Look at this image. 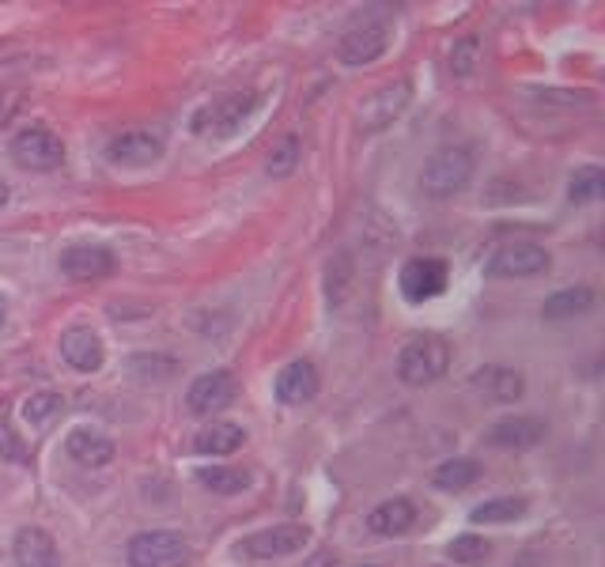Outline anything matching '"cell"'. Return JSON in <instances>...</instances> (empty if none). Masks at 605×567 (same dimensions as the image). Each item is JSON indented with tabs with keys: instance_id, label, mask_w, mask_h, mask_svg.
<instances>
[{
	"instance_id": "obj_1",
	"label": "cell",
	"mask_w": 605,
	"mask_h": 567,
	"mask_svg": "<svg viewBox=\"0 0 605 567\" xmlns=\"http://www.w3.org/2000/svg\"><path fill=\"white\" fill-rule=\"evenodd\" d=\"M473 152L469 148H458V144H450V148H439V152L424 163V171H420V189L435 197V201H447L454 193H462L469 186V178H473Z\"/></svg>"
},
{
	"instance_id": "obj_2",
	"label": "cell",
	"mask_w": 605,
	"mask_h": 567,
	"mask_svg": "<svg viewBox=\"0 0 605 567\" xmlns=\"http://www.w3.org/2000/svg\"><path fill=\"white\" fill-rule=\"evenodd\" d=\"M447 367H450V348L435 333L413 337L398 356V378L405 386H432V382H439V378L447 375Z\"/></svg>"
},
{
	"instance_id": "obj_3",
	"label": "cell",
	"mask_w": 605,
	"mask_h": 567,
	"mask_svg": "<svg viewBox=\"0 0 605 567\" xmlns=\"http://www.w3.org/2000/svg\"><path fill=\"white\" fill-rule=\"evenodd\" d=\"M258 103H261V95L250 91V87H246V91L220 95V99H212V103L201 106V110L193 114V133H197V137H231L242 121L258 110Z\"/></svg>"
},
{
	"instance_id": "obj_4",
	"label": "cell",
	"mask_w": 605,
	"mask_h": 567,
	"mask_svg": "<svg viewBox=\"0 0 605 567\" xmlns=\"http://www.w3.org/2000/svg\"><path fill=\"white\" fill-rule=\"evenodd\" d=\"M190 545L171 530H148L129 541V567H182Z\"/></svg>"
},
{
	"instance_id": "obj_5",
	"label": "cell",
	"mask_w": 605,
	"mask_h": 567,
	"mask_svg": "<svg viewBox=\"0 0 605 567\" xmlns=\"http://www.w3.org/2000/svg\"><path fill=\"white\" fill-rule=\"evenodd\" d=\"M12 159L27 171H57L65 159V144L46 125H31L12 137Z\"/></svg>"
},
{
	"instance_id": "obj_6",
	"label": "cell",
	"mask_w": 605,
	"mask_h": 567,
	"mask_svg": "<svg viewBox=\"0 0 605 567\" xmlns=\"http://www.w3.org/2000/svg\"><path fill=\"white\" fill-rule=\"evenodd\" d=\"M549 269V250L537 246V242H503L496 246L488 261H484V273L488 276H537Z\"/></svg>"
},
{
	"instance_id": "obj_7",
	"label": "cell",
	"mask_w": 605,
	"mask_h": 567,
	"mask_svg": "<svg viewBox=\"0 0 605 567\" xmlns=\"http://www.w3.org/2000/svg\"><path fill=\"white\" fill-rule=\"evenodd\" d=\"M311 541L307 526H273V530H258L242 537L235 545V556L242 560H277V556H292Z\"/></svg>"
},
{
	"instance_id": "obj_8",
	"label": "cell",
	"mask_w": 605,
	"mask_h": 567,
	"mask_svg": "<svg viewBox=\"0 0 605 567\" xmlns=\"http://www.w3.org/2000/svg\"><path fill=\"white\" fill-rule=\"evenodd\" d=\"M413 99V84L409 80H398V84L382 87L375 95H367L360 103V129L363 133H382L386 125H394V121L405 114V106Z\"/></svg>"
},
{
	"instance_id": "obj_9",
	"label": "cell",
	"mask_w": 605,
	"mask_h": 567,
	"mask_svg": "<svg viewBox=\"0 0 605 567\" xmlns=\"http://www.w3.org/2000/svg\"><path fill=\"white\" fill-rule=\"evenodd\" d=\"M398 284H401V295H405L409 303H428V299L447 292V261H439V258L405 261Z\"/></svg>"
},
{
	"instance_id": "obj_10",
	"label": "cell",
	"mask_w": 605,
	"mask_h": 567,
	"mask_svg": "<svg viewBox=\"0 0 605 567\" xmlns=\"http://www.w3.org/2000/svg\"><path fill=\"white\" fill-rule=\"evenodd\" d=\"M159 155H163V140L148 129H133V133H121L106 144V159L118 163V167H152Z\"/></svg>"
},
{
	"instance_id": "obj_11",
	"label": "cell",
	"mask_w": 605,
	"mask_h": 567,
	"mask_svg": "<svg viewBox=\"0 0 605 567\" xmlns=\"http://www.w3.org/2000/svg\"><path fill=\"white\" fill-rule=\"evenodd\" d=\"M118 269V258L106 250V246H91V242H80V246H69L61 254V273L72 276V280H103Z\"/></svg>"
},
{
	"instance_id": "obj_12",
	"label": "cell",
	"mask_w": 605,
	"mask_h": 567,
	"mask_svg": "<svg viewBox=\"0 0 605 567\" xmlns=\"http://www.w3.org/2000/svg\"><path fill=\"white\" fill-rule=\"evenodd\" d=\"M386 27L379 23H363L356 31H348L341 38V46H337V57H341V65H371V61H379L382 53H386Z\"/></svg>"
},
{
	"instance_id": "obj_13",
	"label": "cell",
	"mask_w": 605,
	"mask_h": 567,
	"mask_svg": "<svg viewBox=\"0 0 605 567\" xmlns=\"http://www.w3.org/2000/svg\"><path fill=\"white\" fill-rule=\"evenodd\" d=\"M61 356H65L69 367L91 375V371H99V367H103L106 348H103V341H99V333H91L87 326H72V329L61 333Z\"/></svg>"
},
{
	"instance_id": "obj_14",
	"label": "cell",
	"mask_w": 605,
	"mask_h": 567,
	"mask_svg": "<svg viewBox=\"0 0 605 567\" xmlns=\"http://www.w3.org/2000/svg\"><path fill=\"white\" fill-rule=\"evenodd\" d=\"M235 401V378L227 371H208V375L193 378L190 394H186V405L193 413H216V409H227Z\"/></svg>"
},
{
	"instance_id": "obj_15",
	"label": "cell",
	"mask_w": 605,
	"mask_h": 567,
	"mask_svg": "<svg viewBox=\"0 0 605 567\" xmlns=\"http://www.w3.org/2000/svg\"><path fill=\"white\" fill-rule=\"evenodd\" d=\"M541 439H545V420H534V416H507L488 428V443L503 450H530Z\"/></svg>"
},
{
	"instance_id": "obj_16",
	"label": "cell",
	"mask_w": 605,
	"mask_h": 567,
	"mask_svg": "<svg viewBox=\"0 0 605 567\" xmlns=\"http://www.w3.org/2000/svg\"><path fill=\"white\" fill-rule=\"evenodd\" d=\"M273 386H277V397L284 405H303V401H311L318 394L322 378H318V367L311 360H292L288 367H280Z\"/></svg>"
},
{
	"instance_id": "obj_17",
	"label": "cell",
	"mask_w": 605,
	"mask_h": 567,
	"mask_svg": "<svg viewBox=\"0 0 605 567\" xmlns=\"http://www.w3.org/2000/svg\"><path fill=\"white\" fill-rule=\"evenodd\" d=\"M12 556H16V567H61L53 537L46 530H38V526H27V530L16 533Z\"/></svg>"
},
{
	"instance_id": "obj_18",
	"label": "cell",
	"mask_w": 605,
	"mask_h": 567,
	"mask_svg": "<svg viewBox=\"0 0 605 567\" xmlns=\"http://www.w3.org/2000/svg\"><path fill=\"white\" fill-rule=\"evenodd\" d=\"M65 450L76 465H87V469H99V465L114 462V439H106L103 431L91 428H72L69 439H65Z\"/></svg>"
},
{
	"instance_id": "obj_19",
	"label": "cell",
	"mask_w": 605,
	"mask_h": 567,
	"mask_svg": "<svg viewBox=\"0 0 605 567\" xmlns=\"http://www.w3.org/2000/svg\"><path fill=\"white\" fill-rule=\"evenodd\" d=\"M416 522V507L405 496H394L379 503L371 515H367V530L382 533V537H394V533H405Z\"/></svg>"
},
{
	"instance_id": "obj_20",
	"label": "cell",
	"mask_w": 605,
	"mask_h": 567,
	"mask_svg": "<svg viewBox=\"0 0 605 567\" xmlns=\"http://www.w3.org/2000/svg\"><path fill=\"white\" fill-rule=\"evenodd\" d=\"M594 307V292L583 288V284H575V288H560L553 292L545 303H541V318H549V322H564V318H579V314H587Z\"/></svg>"
},
{
	"instance_id": "obj_21",
	"label": "cell",
	"mask_w": 605,
	"mask_h": 567,
	"mask_svg": "<svg viewBox=\"0 0 605 567\" xmlns=\"http://www.w3.org/2000/svg\"><path fill=\"white\" fill-rule=\"evenodd\" d=\"M242 439H246V431L239 428V424H227V420H220V424H212V428L197 431V439H193V450L197 454H235V450L242 447Z\"/></svg>"
},
{
	"instance_id": "obj_22",
	"label": "cell",
	"mask_w": 605,
	"mask_h": 567,
	"mask_svg": "<svg viewBox=\"0 0 605 567\" xmlns=\"http://www.w3.org/2000/svg\"><path fill=\"white\" fill-rule=\"evenodd\" d=\"M473 386L488 390L496 401H519L522 390H526L522 375H519V371H511V367H484V371H477V375H473Z\"/></svg>"
},
{
	"instance_id": "obj_23",
	"label": "cell",
	"mask_w": 605,
	"mask_h": 567,
	"mask_svg": "<svg viewBox=\"0 0 605 567\" xmlns=\"http://www.w3.org/2000/svg\"><path fill=\"white\" fill-rule=\"evenodd\" d=\"M477 481H481V465L473 462V458H450V462H443L432 473V484L443 488V492H462V488H469V484Z\"/></svg>"
},
{
	"instance_id": "obj_24",
	"label": "cell",
	"mask_w": 605,
	"mask_h": 567,
	"mask_svg": "<svg viewBox=\"0 0 605 567\" xmlns=\"http://www.w3.org/2000/svg\"><path fill=\"white\" fill-rule=\"evenodd\" d=\"M197 481L212 492H220V496H235V492L250 488V473L235 469V465H208V469H197Z\"/></svg>"
},
{
	"instance_id": "obj_25",
	"label": "cell",
	"mask_w": 605,
	"mask_h": 567,
	"mask_svg": "<svg viewBox=\"0 0 605 567\" xmlns=\"http://www.w3.org/2000/svg\"><path fill=\"white\" fill-rule=\"evenodd\" d=\"M602 193H605V174L598 163H587V167H579V171L571 174V182H568L571 205H590V201H598Z\"/></svg>"
},
{
	"instance_id": "obj_26",
	"label": "cell",
	"mask_w": 605,
	"mask_h": 567,
	"mask_svg": "<svg viewBox=\"0 0 605 567\" xmlns=\"http://www.w3.org/2000/svg\"><path fill=\"white\" fill-rule=\"evenodd\" d=\"M61 409H65V397L53 394V390H38V394L23 401V416H27L31 428H50L53 420L61 416Z\"/></svg>"
},
{
	"instance_id": "obj_27",
	"label": "cell",
	"mask_w": 605,
	"mask_h": 567,
	"mask_svg": "<svg viewBox=\"0 0 605 567\" xmlns=\"http://www.w3.org/2000/svg\"><path fill=\"white\" fill-rule=\"evenodd\" d=\"M519 515H526V499L522 496H500V499H488L481 507H473V522L477 526H492V522H515Z\"/></svg>"
},
{
	"instance_id": "obj_28",
	"label": "cell",
	"mask_w": 605,
	"mask_h": 567,
	"mask_svg": "<svg viewBox=\"0 0 605 567\" xmlns=\"http://www.w3.org/2000/svg\"><path fill=\"white\" fill-rule=\"evenodd\" d=\"M447 556L466 567H481L484 560L492 556V545H488L484 537H477V533H462V537H454L447 545Z\"/></svg>"
},
{
	"instance_id": "obj_29",
	"label": "cell",
	"mask_w": 605,
	"mask_h": 567,
	"mask_svg": "<svg viewBox=\"0 0 605 567\" xmlns=\"http://www.w3.org/2000/svg\"><path fill=\"white\" fill-rule=\"evenodd\" d=\"M0 458H4V462H19V465L31 462V447H27L16 435V428H12L8 405H0Z\"/></svg>"
},
{
	"instance_id": "obj_30",
	"label": "cell",
	"mask_w": 605,
	"mask_h": 567,
	"mask_svg": "<svg viewBox=\"0 0 605 567\" xmlns=\"http://www.w3.org/2000/svg\"><path fill=\"white\" fill-rule=\"evenodd\" d=\"M178 371L174 360H163V356H133L129 360V375L133 378H144V382H163Z\"/></svg>"
},
{
	"instance_id": "obj_31",
	"label": "cell",
	"mask_w": 605,
	"mask_h": 567,
	"mask_svg": "<svg viewBox=\"0 0 605 567\" xmlns=\"http://www.w3.org/2000/svg\"><path fill=\"white\" fill-rule=\"evenodd\" d=\"M295 167H299V137H284L277 148L269 152V159H265V171L284 178V174H292Z\"/></svg>"
},
{
	"instance_id": "obj_32",
	"label": "cell",
	"mask_w": 605,
	"mask_h": 567,
	"mask_svg": "<svg viewBox=\"0 0 605 567\" xmlns=\"http://www.w3.org/2000/svg\"><path fill=\"white\" fill-rule=\"evenodd\" d=\"M477 53H481L477 38H462V42L454 46V53H450V69H454V76H473V69H477Z\"/></svg>"
},
{
	"instance_id": "obj_33",
	"label": "cell",
	"mask_w": 605,
	"mask_h": 567,
	"mask_svg": "<svg viewBox=\"0 0 605 567\" xmlns=\"http://www.w3.org/2000/svg\"><path fill=\"white\" fill-rule=\"evenodd\" d=\"M541 103H564V106H590L594 95L590 91H537Z\"/></svg>"
},
{
	"instance_id": "obj_34",
	"label": "cell",
	"mask_w": 605,
	"mask_h": 567,
	"mask_svg": "<svg viewBox=\"0 0 605 567\" xmlns=\"http://www.w3.org/2000/svg\"><path fill=\"white\" fill-rule=\"evenodd\" d=\"M19 103H23L19 91H0V129L19 114Z\"/></svg>"
},
{
	"instance_id": "obj_35",
	"label": "cell",
	"mask_w": 605,
	"mask_h": 567,
	"mask_svg": "<svg viewBox=\"0 0 605 567\" xmlns=\"http://www.w3.org/2000/svg\"><path fill=\"white\" fill-rule=\"evenodd\" d=\"M329 564H333V556H329V552H318L311 567H329Z\"/></svg>"
},
{
	"instance_id": "obj_36",
	"label": "cell",
	"mask_w": 605,
	"mask_h": 567,
	"mask_svg": "<svg viewBox=\"0 0 605 567\" xmlns=\"http://www.w3.org/2000/svg\"><path fill=\"white\" fill-rule=\"evenodd\" d=\"M4 318H8V303H4V295H0V326H4Z\"/></svg>"
},
{
	"instance_id": "obj_37",
	"label": "cell",
	"mask_w": 605,
	"mask_h": 567,
	"mask_svg": "<svg viewBox=\"0 0 605 567\" xmlns=\"http://www.w3.org/2000/svg\"><path fill=\"white\" fill-rule=\"evenodd\" d=\"M4 201H8V186L0 182V208H4Z\"/></svg>"
},
{
	"instance_id": "obj_38",
	"label": "cell",
	"mask_w": 605,
	"mask_h": 567,
	"mask_svg": "<svg viewBox=\"0 0 605 567\" xmlns=\"http://www.w3.org/2000/svg\"><path fill=\"white\" fill-rule=\"evenodd\" d=\"M363 567H371V564H363Z\"/></svg>"
}]
</instances>
